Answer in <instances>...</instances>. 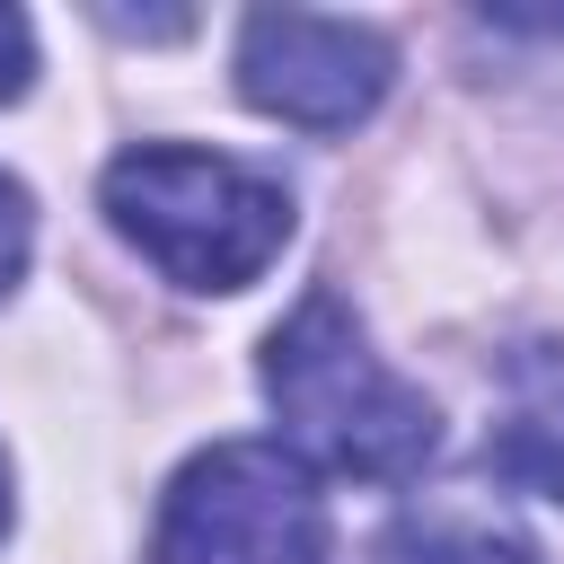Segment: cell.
Masks as SVG:
<instances>
[{
    "label": "cell",
    "mask_w": 564,
    "mask_h": 564,
    "mask_svg": "<svg viewBox=\"0 0 564 564\" xmlns=\"http://www.w3.org/2000/svg\"><path fill=\"white\" fill-rule=\"evenodd\" d=\"M494 467L511 485L564 502V352L555 344H529L511 361V397H502V423H494Z\"/></svg>",
    "instance_id": "5"
},
{
    "label": "cell",
    "mask_w": 564,
    "mask_h": 564,
    "mask_svg": "<svg viewBox=\"0 0 564 564\" xmlns=\"http://www.w3.org/2000/svg\"><path fill=\"white\" fill-rule=\"evenodd\" d=\"M317 555H326L317 485L273 441H220L185 458L150 538V564H317Z\"/></svg>",
    "instance_id": "3"
},
{
    "label": "cell",
    "mask_w": 564,
    "mask_h": 564,
    "mask_svg": "<svg viewBox=\"0 0 564 564\" xmlns=\"http://www.w3.org/2000/svg\"><path fill=\"white\" fill-rule=\"evenodd\" d=\"M26 70H35V35H26V18H18V9H0V97H18V88H26Z\"/></svg>",
    "instance_id": "8"
},
{
    "label": "cell",
    "mask_w": 564,
    "mask_h": 564,
    "mask_svg": "<svg viewBox=\"0 0 564 564\" xmlns=\"http://www.w3.org/2000/svg\"><path fill=\"white\" fill-rule=\"evenodd\" d=\"M0 538H9V458H0Z\"/></svg>",
    "instance_id": "10"
},
{
    "label": "cell",
    "mask_w": 564,
    "mask_h": 564,
    "mask_svg": "<svg viewBox=\"0 0 564 564\" xmlns=\"http://www.w3.org/2000/svg\"><path fill=\"white\" fill-rule=\"evenodd\" d=\"M264 397L291 432V458L326 467V476H361V485H405L432 441H441V414L423 388H405L361 317L335 300V291H308L273 335H264Z\"/></svg>",
    "instance_id": "1"
},
{
    "label": "cell",
    "mask_w": 564,
    "mask_h": 564,
    "mask_svg": "<svg viewBox=\"0 0 564 564\" xmlns=\"http://www.w3.org/2000/svg\"><path fill=\"white\" fill-rule=\"evenodd\" d=\"M485 26H511V35H564V9H511V0H494Z\"/></svg>",
    "instance_id": "9"
},
{
    "label": "cell",
    "mask_w": 564,
    "mask_h": 564,
    "mask_svg": "<svg viewBox=\"0 0 564 564\" xmlns=\"http://www.w3.org/2000/svg\"><path fill=\"white\" fill-rule=\"evenodd\" d=\"M26 247H35V212H26V185H18V176H0V300H9V282L26 273Z\"/></svg>",
    "instance_id": "7"
},
{
    "label": "cell",
    "mask_w": 564,
    "mask_h": 564,
    "mask_svg": "<svg viewBox=\"0 0 564 564\" xmlns=\"http://www.w3.org/2000/svg\"><path fill=\"white\" fill-rule=\"evenodd\" d=\"M106 220L167 282L247 291L291 238V194L212 150H123L106 167Z\"/></svg>",
    "instance_id": "2"
},
{
    "label": "cell",
    "mask_w": 564,
    "mask_h": 564,
    "mask_svg": "<svg viewBox=\"0 0 564 564\" xmlns=\"http://www.w3.org/2000/svg\"><path fill=\"white\" fill-rule=\"evenodd\" d=\"M388 564H546L529 538H511V529H414V538H397V555Z\"/></svg>",
    "instance_id": "6"
},
{
    "label": "cell",
    "mask_w": 564,
    "mask_h": 564,
    "mask_svg": "<svg viewBox=\"0 0 564 564\" xmlns=\"http://www.w3.org/2000/svg\"><path fill=\"white\" fill-rule=\"evenodd\" d=\"M238 88H247V106H264L300 132H344L388 97V44L352 18L256 9L238 26Z\"/></svg>",
    "instance_id": "4"
}]
</instances>
